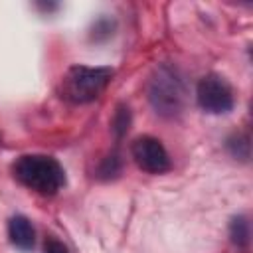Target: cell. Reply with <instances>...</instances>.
I'll return each mask as SVG.
<instances>
[{"mask_svg": "<svg viewBox=\"0 0 253 253\" xmlns=\"http://www.w3.org/2000/svg\"><path fill=\"white\" fill-rule=\"evenodd\" d=\"M225 148L229 150V154L233 158L239 160H249L251 154V142H249V134L245 132H235L225 140Z\"/></svg>", "mask_w": 253, "mask_h": 253, "instance_id": "cell-7", "label": "cell"}, {"mask_svg": "<svg viewBox=\"0 0 253 253\" xmlns=\"http://www.w3.org/2000/svg\"><path fill=\"white\" fill-rule=\"evenodd\" d=\"M119 172H121V158H119V154L107 156L101 162V166H99V176L101 178H115Z\"/></svg>", "mask_w": 253, "mask_h": 253, "instance_id": "cell-10", "label": "cell"}, {"mask_svg": "<svg viewBox=\"0 0 253 253\" xmlns=\"http://www.w3.org/2000/svg\"><path fill=\"white\" fill-rule=\"evenodd\" d=\"M111 67H87L73 65L61 79V97L73 105H85L95 101L113 77Z\"/></svg>", "mask_w": 253, "mask_h": 253, "instance_id": "cell-3", "label": "cell"}, {"mask_svg": "<svg viewBox=\"0 0 253 253\" xmlns=\"http://www.w3.org/2000/svg\"><path fill=\"white\" fill-rule=\"evenodd\" d=\"M229 237L231 243L237 247H243L249 243V219L245 215H235L229 223Z\"/></svg>", "mask_w": 253, "mask_h": 253, "instance_id": "cell-8", "label": "cell"}, {"mask_svg": "<svg viewBox=\"0 0 253 253\" xmlns=\"http://www.w3.org/2000/svg\"><path fill=\"white\" fill-rule=\"evenodd\" d=\"M14 176L26 188L42 194L55 196L65 186V170L53 158L45 154H24L14 162Z\"/></svg>", "mask_w": 253, "mask_h": 253, "instance_id": "cell-1", "label": "cell"}, {"mask_svg": "<svg viewBox=\"0 0 253 253\" xmlns=\"http://www.w3.org/2000/svg\"><path fill=\"white\" fill-rule=\"evenodd\" d=\"M8 235H10L12 245H16L22 251H30L36 243L34 225L26 215H14L8 221Z\"/></svg>", "mask_w": 253, "mask_h": 253, "instance_id": "cell-6", "label": "cell"}, {"mask_svg": "<svg viewBox=\"0 0 253 253\" xmlns=\"http://www.w3.org/2000/svg\"><path fill=\"white\" fill-rule=\"evenodd\" d=\"M130 156L136 166L148 174H162L170 168V156L164 144L154 136H138L130 144Z\"/></svg>", "mask_w": 253, "mask_h": 253, "instance_id": "cell-5", "label": "cell"}, {"mask_svg": "<svg viewBox=\"0 0 253 253\" xmlns=\"http://www.w3.org/2000/svg\"><path fill=\"white\" fill-rule=\"evenodd\" d=\"M148 101L160 117H178L186 103V81L182 73L172 65L156 67L148 83Z\"/></svg>", "mask_w": 253, "mask_h": 253, "instance_id": "cell-2", "label": "cell"}, {"mask_svg": "<svg viewBox=\"0 0 253 253\" xmlns=\"http://www.w3.org/2000/svg\"><path fill=\"white\" fill-rule=\"evenodd\" d=\"M128 125H130V111L128 107H119L115 117H113V130L117 136H123L126 130H128Z\"/></svg>", "mask_w": 253, "mask_h": 253, "instance_id": "cell-9", "label": "cell"}, {"mask_svg": "<svg viewBox=\"0 0 253 253\" xmlns=\"http://www.w3.org/2000/svg\"><path fill=\"white\" fill-rule=\"evenodd\" d=\"M43 253H69V251H67V247H65V245H63L61 241H57V239L49 237V239L45 241Z\"/></svg>", "mask_w": 253, "mask_h": 253, "instance_id": "cell-11", "label": "cell"}, {"mask_svg": "<svg viewBox=\"0 0 253 253\" xmlns=\"http://www.w3.org/2000/svg\"><path fill=\"white\" fill-rule=\"evenodd\" d=\"M198 105L211 115H221L233 109V91L229 83L219 75H206L200 79L196 89Z\"/></svg>", "mask_w": 253, "mask_h": 253, "instance_id": "cell-4", "label": "cell"}]
</instances>
